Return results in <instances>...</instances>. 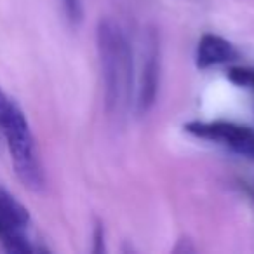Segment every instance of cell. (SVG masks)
I'll return each mask as SVG.
<instances>
[{
    "instance_id": "277c9868",
    "label": "cell",
    "mask_w": 254,
    "mask_h": 254,
    "mask_svg": "<svg viewBox=\"0 0 254 254\" xmlns=\"http://www.w3.org/2000/svg\"><path fill=\"white\" fill-rule=\"evenodd\" d=\"M183 129L195 138L225 145L239 155L254 160V129L251 127L226 120H214V122L193 120L185 124Z\"/></svg>"
},
{
    "instance_id": "52a82bcc",
    "label": "cell",
    "mask_w": 254,
    "mask_h": 254,
    "mask_svg": "<svg viewBox=\"0 0 254 254\" xmlns=\"http://www.w3.org/2000/svg\"><path fill=\"white\" fill-rule=\"evenodd\" d=\"M226 78L232 82L233 85L240 89H247V91L254 92V70L249 66H232L226 73Z\"/></svg>"
},
{
    "instance_id": "5b68a950",
    "label": "cell",
    "mask_w": 254,
    "mask_h": 254,
    "mask_svg": "<svg viewBox=\"0 0 254 254\" xmlns=\"http://www.w3.org/2000/svg\"><path fill=\"white\" fill-rule=\"evenodd\" d=\"M239 56L235 46L226 39L214 33H205L198 40L197 54H195V64L198 70H207L216 64H223L233 61Z\"/></svg>"
},
{
    "instance_id": "8992f818",
    "label": "cell",
    "mask_w": 254,
    "mask_h": 254,
    "mask_svg": "<svg viewBox=\"0 0 254 254\" xmlns=\"http://www.w3.org/2000/svg\"><path fill=\"white\" fill-rule=\"evenodd\" d=\"M157 87H159V49H157L155 37H150L148 53L143 64L141 84H139L138 94V110L139 113H146L153 106L157 98Z\"/></svg>"
},
{
    "instance_id": "30bf717a",
    "label": "cell",
    "mask_w": 254,
    "mask_h": 254,
    "mask_svg": "<svg viewBox=\"0 0 254 254\" xmlns=\"http://www.w3.org/2000/svg\"><path fill=\"white\" fill-rule=\"evenodd\" d=\"M103 240H105V232H103V226L98 225L96 226V235H94V242H96L94 253H101L103 251Z\"/></svg>"
},
{
    "instance_id": "ba28073f",
    "label": "cell",
    "mask_w": 254,
    "mask_h": 254,
    "mask_svg": "<svg viewBox=\"0 0 254 254\" xmlns=\"http://www.w3.org/2000/svg\"><path fill=\"white\" fill-rule=\"evenodd\" d=\"M63 7L68 19L71 23H78L82 19V4L80 0H63Z\"/></svg>"
},
{
    "instance_id": "3957f363",
    "label": "cell",
    "mask_w": 254,
    "mask_h": 254,
    "mask_svg": "<svg viewBox=\"0 0 254 254\" xmlns=\"http://www.w3.org/2000/svg\"><path fill=\"white\" fill-rule=\"evenodd\" d=\"M30 212L7 188L0 187V242L9 253L26 254L37 251L28 235Z\"/></svg>"
},
{
    "instance_id": "7a4b0ae2",
    "label": "cell",
    "mask_w": 254,
    "mask_h": 254,
    "mask_svg": "<svg viewBox=\"0 0 254 254\" xmlns=\"http://www.w3.org/2000/svg\"><path fill=\"white\" fill-rule=\"evenodd\" d=\"M0 131L7 143L9 155H11V162L18 180L28 190L40 191L46 183L42 164L37 153L35 139H33L26 115L16 103L0 119Z\"/></svg>"
},
{
    "instance_id": "9c48e42d",
    "label": "cell",
    "mask_w": 254,
    "mask_h": 254,
    "mask_svg": "<svg viewBox=\"0 0 254 254\" xmlns=\"http://www.w3.org/2000/svg\"><path fill=\"white\" fill-rule=\"evenodd\" d=\"M12 105H14V101H12V99L9 98V96L5 94L2 89H0V119H2V117L7 113V110L11 108Z\"/></svg>"
},
{
    "instance_id": "6da1fadb",
    "label": "cell",
    "mask_w": 254,
    "mask_h": 254,
    "mask_svg": "<svg viewBox=\"0 0 254 254\" xmlns=\"http://www.w3.org/2000/svg\"><path fill=\"white\" fill-rule=\"evenodd\" d=\"M99 63L105 87L106 112L113 113L126 103L132 87V54L122 30L112 19H101L96 30Z\"/></svg>"
}]
</instances>
